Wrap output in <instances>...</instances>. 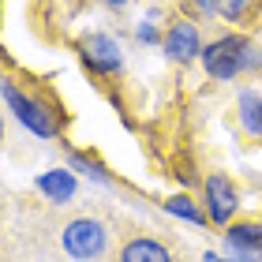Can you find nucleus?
I'll list each match as a JSON object with an SVG mask.
<instances>
[{"mask_svg": "<svg viewBox=\"0 0 262 262\" xmlns=\"http://www.w3.org/2000/svg\"><path fill=\"white\" fill-rule=\"evenodd\" d=\"M161 49L172 64H191L195 56H202V38H199V27L187 19H176L161 38Z\"/></svg>", "mask_w": 262, "mask_h": 262, "instance_id": "4", "label": "nucleus"}, {"mask_svg": "<svg viewBox=\"0 0 262 262\" xmlns=\"http://www.w3.org/2000/svg\"><path fill=\"white\" fill-rule=\"evenodd\" d=\"M82 60L98 75H116L124 68V53L116 45V38H109V34H86L82 38Z\"/></svg>", "mask_w": 262, "mask_h": 262, "instance_id": "5", "label": "nucleus"}, {"mask_svg": "<svg viewBox=\"0 0 262 262\" xmlns=\"http://www.w3.org/2000/svg\"><path fill=\"white\" fill-rule=\"evenodd\" d=\"M236 206H240V195H236V184L225 172H210L206 176V213L213 225H229Z\"/></svg>", "mask_w": 262, "mask_h": 262, "instance_id": "6", "label": "nucleus"}, {"mask_svg": "<svg viewBox=\"0 0 262 262\" xmlns=\"http://www.w3.org/2000/svg\"><path fill=\"white\" fill-rule=\"evenodd\" d=\"M38 191L49 199V202H56V206H64V202H71L75 199V191H79V180H75V172L71 169H49V172H41L38 176Z\"/></svg>", "mask_w": 262, "mask_h": 262, "instance_id": "7", "label": "nucleus"}, {"mask_svg": "<svg viewBox=\"0 0 262 262\" xmlns=\"http://www.w3.org/2000/svg\"><path fill=\"white\" fill-rule=\"evenodd\" d=\"M4 98H8V109L15 113V120L27 127L34 139H56V116L45 109L38 98L23 94L11 79H4Z\"/></svg>", "mask_w": 262, "mask_h": 262, "instance_id": "3", "label": "nucleus"}, {"mask_svg": "<svg viewBox=\"0 0 262 262\" xmlns=\"http://www.w3.org/2000/svg\"><path fill=\"white\" fill-rule=\"evenodd\" d=\"M165 210L172 213V217H180V221H191V225H206V213H202L195 202H191V195H172V199H165Z\"/></svg>", "mask_w": 262, "mask_h": 262, "instance_id": "10", "label": "nucleus"}, {"mask_svg": "<svg viewBox=\"0 0 262 262\" xmlns=\"http://www.w3.org/2000/svg\"><path fill=\"white\" fill-rule=\"evenodd\" d=\"M105 4H113V8H124V4H127V0H105Z\"/></svg>", "mask_w": 262, "mask_h": 262, "instance_id": "17", "label": "nucleus"}, {"mask_svg": "<svg viewBox=\"0 0 262 262\" xmlns=\"http://www.w3.org/2000/svg\"><path fill=\"white\" fill-rule=\"evenodd\" d=\"M225 244H229L232 251H236V247H262V221L229 229V232H225Z\"/></svg>", "mask_w": 262, "mask_h": 262, "instance_id": "11", "label": "nucleus"}, {"mask_svg": "<svg viewBox=\"0 0 262 262\" xmlns=\"http://www.w3.org/2000/svg\"><path fill=\"white\" fill-rule=\"evenodd\" d=\"M68 161H71V172H82V176L94 180V184H109V180H113L109 169H101V165L94 161V158H86V154H71Z\"/></svg>", "mask_w": 262, "mask_h": 262, "instance_id": "12", "label": "nucleus"}, {"mask_svg": "<svg viewBox=\"0 0 262 262\" xmlns=\"http://www.w3.org/2000/svg\"><path fill=\"white\" fill-rule=\"evenodd\" d=\"M202 262H236V258H221V255H213V251H206V255H202Z\"/></svg>", "mask_w": 262, "mask_h": 262, "instance_id": "16", "label": "nucleus"}, {"mask_svg": "<svg viewBox=\"0 0 262 262\" xmlns=\"http://www.w3.org/2000/svg\"><path fill=\"white\" fill-rule=\"evenodd\" d=\"M68 258L75 262H98L105 251H109V232L98 217H75L64 225V236H60Z\"/></svg>", "mask_w": 262, "mask_h": 262, "instance_id": "2", "label": "nucleus"}, {"mask_svg": "<svg viewBox=\"0 0 262 262\" xmlns=\"http://www.w3.org/2000/svg\"><path fill=\"white\" fill-rule=\"evenodd\" d=\"M161 38H165V34H158V27H154V15L142 19L139 27H135V41H139V45H158Z\"/></svg>", "mask_w": 262, "mask_h": 262, "instance_id": "14", "label": "nucleus"}, {"mask_svg": "<svg viewBox=\"0 0 262 262\" xmlns=\"http://www.w3.org/2000/svg\"><path fill=\"white\" fill-rule=\"evenodd\" d=\"M191 4L199 8V15H202V19H210V15H217V4H213V0H191Z\"/></svg>", "mask_w": 262, "mask_h": 262, "instance_id": "15", "label": "nucleus"}, {"mask_svg": "<svg viewBox=\"0 0 262 262\" xmlns=\"http://www.w3.org/2000/svg\"><path fill=\"white\" fill-rule=\"evenodd\" d=\"M202 68H206L210 79L229 82L236 75H244V71L262 68V49H255V41L244 38V34H225V38L210 41L202 49Z\"/></svg>", "mask_w": 262, "mask_h": 262, "instance_id": "1", "label": "nucleus"}, {"mask_svg": "<svg viewBox=\"0 0 262 262\" xmlns=\"http://www.w3.org/2000/svg\"><path fill=\"white\" fill-rule=\"evenodd\" d=\"M236 109H240V124H244L247 135L262 139V94L258 90H240Z\"/></svg>", "mask_w": 262, "mask_h": 262, "instance_id": "9", "label": "nucleus"}, {"mask_svg": "<svg viewBox=\"0 0 262 262\" xmlns=\"http://www.w3.org/2000/svg\"><path fill=\"white\" fill-rule=\"evenodd\" d=\"M213 4H217V15H221L225 23H240V19L251 15V4H255V0H213Z\"/></svg>", "mask_w": 262, "mask_h": 262, "instance_id": "13", "label": "nucleus"}, {"mask_svg": "<svg viewBox=\"0 0 262 262\" xmlns=\"http://www.w3.org/2000/svg\"><path fill=\"white\" fill-rule=\"evenodd\" d=\"M120 262H172V255H169V247L161 240H154V236H135V240L124 244Z\"/></svg>", "mask_w": 262, "mask_h": 262, "instance_id": "8", "label": "nucleus"}]
</instances>
